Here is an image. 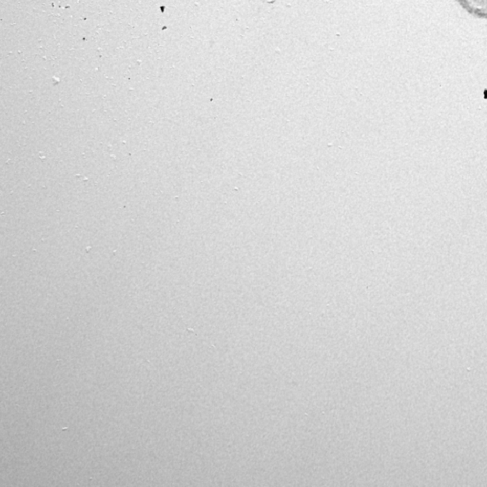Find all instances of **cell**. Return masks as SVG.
<instances>
[{
  "instance_id": "1",
  "label": "cell",
  "mask_w": 487,
  "mask_h": 487,
  "mask_svg": "<svg viewBox=\"0 0 487 487\" xmlns=\"http://www.w3.org/2000/svg\"><path fill=\"white\" fill-rule=\"evenodd\" d=\"M469 14L480 18H487V0H457Z\"/></svg>"
}]
</instances>
